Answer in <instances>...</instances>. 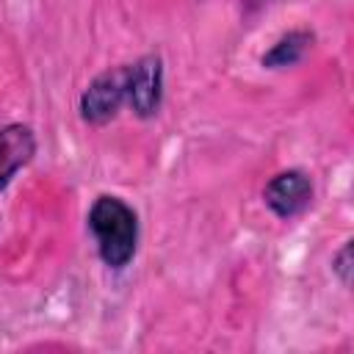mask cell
Returning <instances> with one entry per match:
<instances>
[{
	"mask_svg": "<svg viewBox=\"0 0 354 354\" xmlns=\"http://www.w3.org/2000/svg\"><path fill=\"white\" fill-rule=\"evenodd\" d=\"M86 221L94 235L100 260L108 268L122 271L136 257V249H138V235H141L138 213L122 196L100 194L91 202Z\"/></svg>",
	"mask_w": 354,
	"mask_h": 354,
	"instance_id": "6da1fadb",
	"label": "cell"
},
{
	"mask_svg": "<svg viewBox=\"0 0 354 354\" xmlns=\"http://www.w3.org/2000/svg\"><path fill=\"white\" fill-rule=\"evenodd\" d=\"M127 102V64L100 72L80 94V119L86 124H108Z\"/></svg>",
	"mask_w": 354,
	"mask_h": 354,
	"instance_id": "7a4b0ae2",
	"label": "cell"
},
{
	"mask_svg": "<svg viewBox=\"0 0 354 354\" xmlns=\"http://www.w3.org/2000/svg\"><path fill=\"white\" fill-rule=\"evenodd\" d=\"M127 105L138 119L158 116L163 105V58L158 53L127 64Z\"/></svg>",
	"mask_w": 354,
	"mask_h": 354,
	"instance_id": "3957f363",
	"label": "cell"
},
{
	"mask_svg": "<svg viewBox=\"0 0 354 354\" xmlns=\"http://www.w3.org/2000/svg\"><path fill=\"white\" fill-rule=\"evenodd\" d=\"M313 180L301 169H285L274 174L263 188V202L277 218H293L304 213L313 202Z\"/></svg>",
	"mask_w": 354,
	"mask_h": 354,
	"instance_id": "277c9868",
	"label": "cell"
},
{
	"mask_svg": "<svg viewBox=\"0 0 354 354\" xmlns=\"http://www.w3.org/2000/svg\"><path fill=\"white\" fill-rule=\"evenodd\" d=\"M33 155H36V133L28 124L11 122L0 127V191L8 188L14 174L22 166H28Z\"/></svg>",
	"mask_w": 354,
	"mask_h": 354,
	"instance_id": "5b68a950",
	"label": "cell"
},
{
	"mask_svg": "<svg viewBox=\"0 0 354 354\" xmlns=\"http://www.w3.org/2000/svg\"><path fill=\"white\" fill-rule=\"evenodd\" d=\"M315 44V33L310 28H293L288 33H282L260 58V64L266 69H285V66H296L310 47Z\"/></svg>",
	"mask_w": 354,
	"mask_h": 354,
	"instance_id": "8992f818",
	"label": "cell"
},
{
	"mask_svg": "<svg viewBox=\"0 0 354 354\" xmlns=\"http://www.w3.org/2000/svg\"><path fill=\"white\" fill-rule=\"evenodd\" d=\"M351 268H354V241L348 238V241L340 246V252L332 257V271H335V277L340 279L343 288L351 285Z\"/></svg>",
	"mask_w": 354,
	"mask_h": 354,
	"instance_id": "52a82bcc",
	"label": "cell"
}]
</instances>
